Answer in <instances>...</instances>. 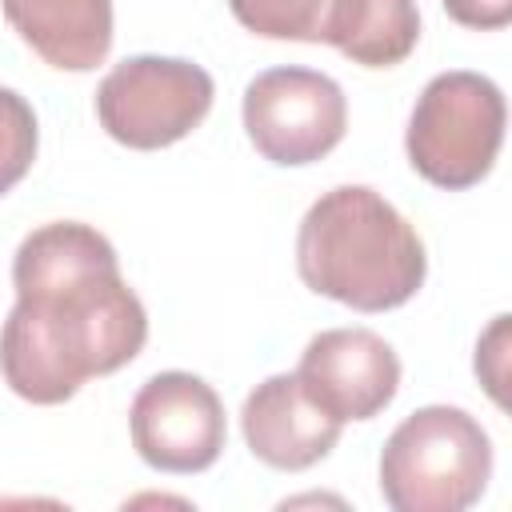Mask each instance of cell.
<instances>
[{
	"mask_svg": "<svg viewBox=\"0 0 512 512\" xmlns=\"http://www.w3.org/2000/svg\"><path fill=\"white\" fill-rule=\"evenodd\" d=\"M296 272L316 296L356 312H388L420 292L428 256L420 232L376 188L340 184L304 212Z\"/></svg>",
	"mask_w": 512,
	"mask_h": 512,
	"instance_id": "2",
	"label": "cell"
},
{
	"mask_svg": "<svg viewBox=\"0 0 512 512\" xmlns=\"http://www.w3.org/2000/svg\"><path fill=\"white\" fill-rule=\"evenodd\" d=\"M212 76L180 56H128L96 88L100 128L136 152L184 140L212 112Z\"/></svg>",
	"mask_w": 512,
	"mask_h": 512,
	"instance_id": "5",
	"label": "cell"
},
{
	"mask_svg": "<svg viewBox=\"0 0 512 512\" xmlns=\"http://www.w3.org/2000/svg\"><path fill=\"white\" fill-rule=\"evenodd\" d=\"M416 0H340L328 44L360 68H392L416 52Z\"/></svg>",
	"mask_w": 512,
	"mask_h": 512,
	"instance_id": "11",
	"label": "cell"
},
{
	"mask_svg": "<svg viewBox=\"0 0 512 512\" xmlns=\"http://www.w3.org/2000/svg\"><path fill=\"white\" fill-rule=\"evenodd\" d=\"M244 132L280 168L316 164L344 140L348 100L324 72L268 68L244 88Z\"/></svg>",
	"mask_w": 512,
	"mask_h": 512,
	"instance_id": "6",
	"label": "cell"
},
{
	"mask_svg": "<svg viewBox=\"0 0 512 512\" xmlns=\"http://www.w3.org/2000/svg\"><path fill=\"white\" fill-rule=\"evenodd\" d=\"M240 428L260 464L276 472H304L336 448L344 424L304 392L296 372H276L248 392Z\"/></svg>",
	"mask_w": 512,
	"mask_h": 512,
	"instance_id": "9",
	"label": "cell"
},
{
	"mask_svg": "<svg viewBox=\"0 0 512 512\" xmlns=\"http://www.w3.org/2000/svg\"><path fill=\"white\" fill-rule=\"evenodd\" d=\"M0 8L48 68L92 72L112 48V0H0Z\"/></svg>",
	"mask_w": 512,
	"mask_h": 512,
	"instance_id": "10",
	"label": "cell"
},
{
	"mask_svg": "<svg viewBox=\"0 0 512 512\" xmlns=\"http://www.w3.org/2000/svg\"><path fill=\"white\" fill-rule=\"evenodd\" d=\"M488 480V432L452 404L416 408L380 452V492L396 512H464L484 496Z\"/></svg>",
	"mask_w": 512,
	"mask_h": 512,
	"instance_id": "3",
	"label": "cell"
},
{
	"mask_svg": "<svg viewBox=\"0 0 512 512\" xmlns=\"http://www.w3.org/2000/svg\"><path fill=\"white\" fill-rule=\"evenodd\" d=\"M16 308L0 328V376L28 404H64L92 376L120 372L148 340V312L116 248L88 224L52 220L12 260Z\"/></svg>",
	"mask_w": 512,
	"mask_h": 512,
	"instance_id": "1",
	"label": "cell"
},
{
	"mask_svg": "<svg viewBox=\"0 0 512 512\" xmlns=\"http://www.w3.org/2000/svg\"><path fill=\"white\" fill-rule=\"evenodd\" d=\"M232 16L264 40L328 44L340 0H228Z\"/></svg>",
	"mask_w": 512,
	"mask_h": 512,
	"instance_id": "12",
	"label": "cell"
},
{
	"mask_svg": "<svg viewBox=\"0 0 512 512\" xmlns=\"http://www.w3.org/2000/svg\"><path fill=\"white\" fill-rule=\"evenodd\" d=\"M504 124V92L488 76L464 68L440 72L424 84L408 116V164L428 184L464 192L492 172L504 144Z\"/></svg>",
	"mask_w": 512,
	"mask_h": 512,
	"instance_id": "4",
	"label": "cell"
},
{
	"mask_svg": "<svg viewBox=\"0 0 512 512\" xmlns=\"http://www.w3.org/2000/svg\"><path fill=\"white\" fill-rule=\"evenodd\" d=\"M296 380L340 424L372 420L396 400L400 360L372 328H328L308 340Z\"/></svg>",
	"mask_w": 512,
	"mask_h": 512,
	"instance_id": "8",
	"label": "cell"
},
{
	"mask_svg": "<svg viewBox=\"0 0 512 512\" xmlns=\"http://www.w3.org/2000/svg\"><path fill=\"white\" fill-rule=\"evenodd\" d=\"M128 432L140 460L156 472L192 476L224 452V404L212 384L192 372H156L128 408Z\"/></svg>",
	"mask_w": 512,
	"mask_h": 512,
	"instance_id": "7",
	"label": "cell"
},
{
	"mask_svg": "<svg viewBox=\"0 0 512 512\" xmlns=\"http://www.w3.org/2000/svg\"><path fill=\"white\" fill-rule=\"evenodd\" d=\"M36 144H40V132H36L32 104L20 92L0 88V196L28 176L36 160Z\"/></svg>",
	"mask_w": 512,
	"mask_h": 512,
	"instance_id": "13",
	"label": "cell"
},
{
	"mask_svg": "<svg viewBox=\"0 0 512 512\" xmlns=\"http://www.w3.org/2000/svg\"><path fill=\"white\" fill-rule=\"evenodd\" d=\"M440 4L456 24L472 32H496L512 20V0H440Z\"/></svg>",
	"mask_w": 512,
	"mask_h": 512,
	"instance_id": "14",
	"label": "cell"
}]
</instances>
